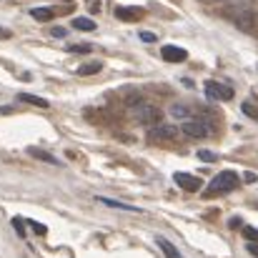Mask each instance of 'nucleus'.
I'll list each match as a JSON object with an SVG mask.
<instances>
[{
  "instance_id": "nucleus-1",
  "label": "nucleus",
  "mask_w": 258,
  "mask_h": 258,
  "mask_svg": "<svg viewBox=\"0 0 258 258\" xmlns=\"http://www.w3.org/2000/svg\"><path fill=\"white\" fill-rule=\"evenodd\" d=\"M223 15H226L233 25H238L241 30H246V33H256L258 13L246 3V0H241V3H236V5H228V8L223 10Z\"/></svg>"
},
{
  "instance_id": "nucleus-2",
  "label": "nucleus",
  "mask_w": 258,
  "mask_h": 258,
  "mask_svg": "<svg viewBox=\"0 0 258 258\" xmlns=\"http://www.w3.org/2000/svg\"><path fill=\"white\" fill-rule=\"evenodd\" d=\"M131 115H133L138 123H143V125H153V123L161 120V108H156L153 103L138 100V103L131 108Z\"/></svg>"
},
{
  "instance_id": "nucleus-3",
  "label": "nucleus",
  "mask_w": 258,
  "mask_h": 258,
  "mask_svg": "<svg viewBox=\"0 0 258 258\" xmlns=\"http://www.w3.org/2000/svg\"><path fill=\"white\" fill-rule=\"evenodd\" d=\"M233 188H238V175L233 171H223L211 180V185H208L206 193L208 196H218V193H231Z\"/></svg>"
},
{
  "instance_id": "nucleus-4",
  "label": "nucleus",
  "mask_w": 258,
  "mask_h": 258,
  "mask_svg": "<svg viewBox=\"0 0 258 258\" xmlns=\"http://www.w3.org/2000/svg\"><path fill=\"white\" fill-rule=\"evenodd\" d=\"M203 90H206V95L213 98V100H231V98H233V88L223 86V83H218V81H206V83H203Z\"/></svg>"
},
{
  "instance_id": "nucleus-5",
  "label": "nucleus",
  "mask_w": 258,
  "mask_h": 258,
  "mask_svg": "<svg viewBox=\"0 0 258 258\" xmlns=\"http://www.w3.org/2000/svg\"><path fill=\"white\" fill-rule=\"evenodd\" d=\"M115 18L123 20V23H136V20L146 18V10L138 8V5H118L115 8Z\"/></svg>"
},
{
  "instance_id": "nucleus-6",
  "label": "nucleus",
  "mask_w": 258,
  "mask_h": 258,
  "mask_svg": "<svg viewBox=\"0 0 258 258\" xmlns=\"http://www.w3.org/2000/svg\"><path fill=\"white\" fill-rule=\"evenodd\" d=\"M173 178H175V185L183 188L185 193H196V190L203 188V180L196 178V175H190V173H175Z\"/></svg>"
},
{
  "instance_id": "nucleus-7",
  "label": "nucleus",
  "mask_w": 258,
  "mask_h": 258,
  "mask_svg": "<svg viewBox=\"0 0 258 258\" xmlns=\"http://www.w3.org/2000/svg\"><path fill=\"white\" fill-rule=\"evenodd\" d=\"M180 131H183L188 138H208V133H211V128H208L203 120H185V123L180 125Z\"/></svg>"
},
{
  "instance_id": "nucleus-8",
  "label": "nucleus",
  "mask_w": 258,
  "mask_h": 258,
  "mask_svg": "<svg viewBox=\"0 0 258 258\" xmlns=\"http://www.w3.org/2000/svg\"><path fill=\"white\" fill-rule=\"evenodd\" d=\"M148 138H153V141H173V138H178V128L175 125H156V128H151Z\"/></svg>"
},
{
  "instance_id": "nucleus-9",
  "label": "nucleus",
  "mask_w": 258,
  "mask_h": 258,
  "mask_svg": "<svg viewBox=\"0 0 258 258\" xmlns=\"http://www.w3.org/2000/svg\"><path fill=\"white\" fill-rule=\"evenodd\" d=\"M161 55H163L168 63H183V60L188 58V53H185L183 48H178V45H163Z\"/></svg>"
},
{
  "instance_id": "nucleus-10",
  "label": "nucleus",
  "mask_w": 258,
  "mask_h": 258,
  "mask_svg": "<svg viewBox=\"0 0 258 258\" xmlns=\"http://www.w3.org/2000/svg\"><path fill=\"white\" fill-rule=\"evenodd\" d=\"M98 201L103 206H110V208H118V211H128V213H143V208L138 206H131V203H123V201H113V198H105V196H98Z\"/></svg>"
},
{
  "instance_id": "nucleus-11",
  "label": "nucleus",
  "mask_w": 258,
  "mask_h": 258,
  "mask_svg": "<svg viewBox=\"0 0 258 258\" xmlns=\"http://www.w3.org/2000/svg\"><path fill=\"white\" fill-rule=\"evenodd\" d=\"M156 243H158V248H161V251L166 253V258H183V256H180V253H178V248L173 246V243H171V241H168V238H163V236H158V238H156Z\"/></svg>"
},
{
  "instance_id": "nucleus-12",
  "label": "nucleus",
  "mask_w": 258,
  "mask_h": 258,
  "mask_svg": "<svg viewBox=\"0 0 258 258\" xmlns=\"http://www.w3.org/2000/svg\"><path fill=\"white\" fill-rule=\"evenodd\" d=\"M28 156H35L38 161H45V163H53V166H60V161H58V158H53L50 153H45V151H40V148H35V146H33V148H28Z\"/></svg>"
},
{
  "instance_id": "nucleus-13",
  "label": "nucleus",
  "mask_w": 258,
  "mask_h": 258,
  "mask_svg": "<svg viewBox=\"0 0 258 258\" xmlns=\"http://www.w3.org/2000/svg\"><path fill=\"white\" fill-rule=\"evenodd\" d=\"M23 103H30V105H38V108H50V103L45 100V98H38V95H30V93H23V95H18Z\"/></svg>"
},
{
  "instance_id": "nucleus-14",
  "label": "nucleus",
  "mask_w": 258,
  "mask_h": 258,
  "mask_svg": "<svg viewBox=\"0 0 258 258\" xmlns=\"http://www.w3.org/2000/svg\"><path fill=\"white\" fill-rule=\"evenodd\" d=\"M53 15H55V13H53L50 8H33V10H30V18H35L38 23H45V20H50Z\"/></svg>"
},
{
  "instance_id": "nucleus-15",
  "label": "nucleus",
  "mask_w": 258,
  "mask_h": 258,
  "mask_svg": "<svg viewBox=\"0 0 258 258\" xmlns=\"http://www.w3.org/2000/svg\"><path fill=\"white\" fill-rule=\"evenodd\" d=\"M100 68H103L100 60H90V63H83V66L78 68V76H93V73H100Z\"/></svg>"
},
{
  "instance_id": "nucleus-16",
  "label": "nucleus",
  "mask_w": 258,
  "mask_h": 258,
  "mask_svg": "<svg viewBox=\"0 0 258 258\" xmlns=\"http://www.w3.org/2000/svg\"><path fill=\"white\" fill-rule=\"evenodd\" d=\"M73 28L76 30H95V23L90 18H73Z\"/></svg>"
},
{
  "instance_id": "nucleus-17",
  "label": "nucleus",
  "mask_w": 258,
  "mask_h": 258,
  "mask_svg": "<svg viewBox=\"0 0 258 258\" xmlns=\"http://www.w3.org/2000/svg\"><path fill=\"white\" fill-rule=\"evenodd\" d=\"M241 110L248 115V118H253V120H258V105H253L251 100H246L243 105H241Z\"/></svg>"
},
{
  "instance_id": "nucleus-18",
  "label": "nucleus",
  "mask_w": 258,
  "mask_h": 258,
  "mask_svg": "<svg viewBox=\"0 0 258 258\" xmlns=\"http://www.w3.org/2000/svg\"><path fill=\"white\" fill-rule=\"evenodd\" d=\"M25 223H28V226H30V231H33V233H38V236H45V233H48V228H45L43 223H38V221H33V218H28Z\"/></svg>"
},
{
  "instance_id": "nucleus-19",
  "label": "nucleus",
  "mask_w": 258,
  "mask_h": 258,
  "mask_svg": "<svg viewBox=\"0 0 258 258\" xmlns=\"http://www.w3.org/2000/svg\"><path fill=\"white\" fill-rule=\"evenodd\" d=\"M171 115H173V118H188V115H190V110H188L185 105H173Z\"/></svg>"
},
{
  "instance_id": "nucleus-20",
  "label": "nucleus",
  "mask_w": 258,
  "mask_h": 258,
  "mask_svg": "<svg viewBox=\"0 0 258 258\" xmlns=\"http://www.w3.org/2000/svg\"><path fill=\"white\" fill-rule=\"evenodd\" d=\"M243 236H246L251 243H258V228H253V226H243Z\"/></svg>"
},
{
  "instance_id": "nucleus-21",
  "label": "nucleus",
  "mask_w": 258,
  "mask_h": 258,
  "mask_svg": "<svg viewBox=\"0 0 258 258\" xmlns=\"http://www.w3.org/2000/svg\"><path fill=\"white\" fill-rule=\"evenodd\" d=\"M25 226H28V223H23V218H13V228L18 231L20 238H25Z\"/></svg>"
},
{
  "instance_id": "nucleus-22",
  "label": "nucleus",
  "mask_w": 258,
  "mask_h": 258,
  "mask_svg": "<svg viewBox=\"0 0 258 258\" xmlns=\"http://www.w3.org/2000/svg\"><path fill=\"white\" fill-rule=\"evenodd\" d=\"M68 50H71V53H83V55H86V53H90L93 48H90L88 43H86V45H83V43H78V45H71Z\"/></svg>"
},
{
  "instance_id": "nucleus-23",
  "label": "nucleus",
  "mask_w": 258,
  "mask_h": 258,
  "mask_svg": "<svg viewBox=\"0 0 258 258\" xmlns=\"http://www.w3.org/2000/svg\"><path fill=\"white\" fill-rule=\"evenodd\" d=\"M138 38H141L143 43H156V40H158V35H156V33H151V30H143Z\"/></svg>"
},
{
  "instance_id": "nucleus-24",
  "label": "nucleus",
  "mask_w": 258,
  "mask_h": 258,
  "mask_svg": "<svg viewBox=\"0 0 258 258\" xmlns=\"http://www.w3.org/2000/svg\"><path fill=\"white\" fill-rule=\"evenodd\" d=\"M198 158H201L203 163H213V161H216V153H211V151H198Z\"/></svg>"
},
{
  "instance_id": "nucleus-25",
  "label": "nucleus",
  "mask_w": 258,
  "mask_h": 258,
  "mask_svg": "<svg viewBox=\"0 0 258 258\" xmlns=\"http://www.w3.org/2000/svg\"><path fill=\"white\" fill-rule=\"evenodd\" d=\"M50 33H53V38H68V30L66 28H53Z\"/></svg>"
},
{
  "instance_id": "nucleus-26",
  "label": "nucleus",
  "mask_w": 258,
  "mask_h": 258,
  "mask_svg": "<svg viewBox=\"0 0 258 258\" xmlns=\"http://www.w3.org/2000/svg\"><path fill=\"white\" fill-rule=\"evenodd\" d=\"M248 253L258 258V243H251V241H248Z\"/></svg>"
},
{
  "instance_id": "nucleus-27",
  "label": "nucleus",
  "mask_w": 258,
  "mask_h": 258,
  "mask_svg": "<svg viewBox=\"0 0 258 258\" xmlns=\"http://www.w3.org/2000/svg\"><path fill=\"white\" fill-rule=\"evenodd\" d=\"M243 180H246V183H256L258 175H256V173H246V175H243Z\"/></svg>"
},
{
  "instance_id": "nucleus-28",
  "label": "nucleus",
  "mask_w": 258,
  "mask_h": 258,
  "mask_svg": "<svg viewBox=\"0 0 258 258\" xmlns=\"http://www.w3.org/2000/svg\"><path fill=\"white\" fill-rule=\"evenodd\" d=\"M10 35H13L10 30H5V28H0V38H10Z\"/></svg>"
},
{
  "instance_id": "nucleus-29",
  "label": "nucleus",
  "mask_w": 258,
  "mask_h": 258,
  "mask_svg": "<svg viewBox=\"0 0 258 258\" xmlns=\"http://www.w3.org/2000/svg\"><path fill=\"white\" fill-rule=\"evenodd\" d=\"M208 3H223V0H208Z\"/></svg>"
},
{
  "instance_id": "nucleus-30",
  "label": "nucleus",
  "mask_w": 258,
  "mask_h": 258,
  "mask_svg": "<svg viewBox=\"0 0 258 258\" xmlns=\"http://www.w3.org/2000/svg\"><path fill=\"white\" fill-rule=\"evenodd\" d=\"M63 3H71V0H63Z\"/></svg>"
}]
</instances>
